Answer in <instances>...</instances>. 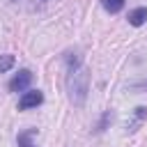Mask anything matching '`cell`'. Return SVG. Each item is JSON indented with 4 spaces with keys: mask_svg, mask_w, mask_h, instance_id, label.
Here are the masks:
<instances>
[{
    "mask_svg": "<svg viewBox=\"0 0 147 147\" xmlns=\"http://www.w3.org/2000/svg\"><path fill=\"white\" fill-rule=\"evenodd\" d=\"M101 5H103V9L110 11V14H117V11L124 9V0H101Z\"/></svg>",
    "mask_w": 147,
    "mask_h": 147,
    "instance_id": "cell-7",
    "label": "cell"
},
{
    "mask_svg": "<svg viewBox=\"0 0 147 147\" xmlns=\"http://www.w3.org/2000/svg\"><path fill=\"white\" fill-rule=\"evenodd\" d=\"M16 64V57L14 55H9V53H5V55H0V74H5V71H9L11 67Z\"/></svg>",
    "mask_w": 147,
    "mask_h": 147,
    "instance_id": "cell-8",
    "label": "cell"
},
{
    "mask_svg": "<svg viewBox=\"0 0 147 147\" xmlns=\"http://www.w3.org/2000/svg\"><path fill=\"white\" fill-rule=\"evenodd\" d=\"M126 18H129V23H131V25H136V28H138V25H142V23L147 21V7H136V9H131Z\"/></svg>",
    "mask_w": 147,
    "mask_h": 147,
    "instance_id": "cell-4",
    "label": "cell"
},
{
    "mask_svg": "<svg viewBox=\"0 0 147 147\" xmlns=\"http://www.w3.org/2000/svg\"><path fill=\"white\" fill-rule=\"evenodd\" d=\"M145 117H147V108H145V106H138V108H136V113H133V119L129 122V129H126V131H129V133H133V131H136V126H140Z\"/></svg>",
    "mask_w": 147,
    "mask_h": 147,
    "instance_id": "cell-6",
    "label": "cell"
},
{
    "mask_svg": "<svg viewBox=\"0 0 147 147\" xmlns=\"http://www.w3.org/2000/svg\"><path fill=\"white\" fill-rule=\"evenodd\" d=\"M69 62V74H67V94H69V101L74 106H83L85 99H87V92H90V71L87 67L80 64V60L74 55L67 57Z\"/></svg>",
    "mask_w": 147,
    "mask_h": 147,
    "instance_id": "cell-1",
    "label": "cell"
},
{
    "mask_svg": "<svg viewBox=\"0 0 147 147\" xmlns=\"http://www.w3.org/2000/svg\"><path fill=\"white\" fill-rule=\"evenodd\" d=\"M44 2H46V0H44Z\"/></svg>",
    "mask_w": 147,
    "mask_h": 147,
    "instance_id": "cell-10",
    "label": "cell"
},
{
    "mask_svg": "<svg viewBox=\"0 0 147 147\" xmlns=\"http://www.w3.org/2000/svg\"><path fill=\"white\" fill-rule=\"evenodd\" d=\"M110 119H113V113H110V110H106V113H103V117H101V122H99V126H96V131H103V129H106V124H108Z\"/></svg>",
    "mask_w": 147,
    "mask_h": 147,
    "instance_id": "cell-9",
    "label": "cell"
},
{
    "mask_svg": "<svg viewBox=\"0 0 147 147\" xmlns=\"http://www.w3.org/2000/svg\"><path fill=\"white\" fill-rule=\"evenodd\" d=\"M30 83H32V71H28V69H21L11 80H9V90L11 92H25L28 87H30Z\"/></svg>",
    "mask_w": 147,
    "mask_h": 147,
    "instance_id": "cell-2",
    "label": "cell"
},
{
    "mask_svg": "<svg viewBox=\"0 0 147 147\" xmlns=\"http://www.w3.org/2000/svg\"><path fill=\"white\" fill-rule=\"evenodd\" d=\"M41 101H44V94L39 90H30V92H23V96L18 99V108L21 110H30V108H37Z\"/></svg>",
    "mask_w": 147,
    "mask_h": 147,
    "instance_id": "cell-3",
    "label": "cell"
},
{
    "mask_svg": "<svg viewBox=\"0 0 147 147\" xmlns=\"http://www.w3.org/2000/svg\"><path fill=\"white\" fill-rule=\"evenodd\" d=\"M34 136H37V129H25V131H21V133L16 136V145H18V147H37V145L32 142Z\"/></svg>",
    "mask_w": 147,
    "mask_h": 147,
    "instance_id": "cell-5",
    "label": "cell"
}]
</instances>
